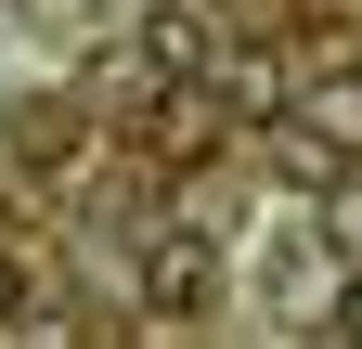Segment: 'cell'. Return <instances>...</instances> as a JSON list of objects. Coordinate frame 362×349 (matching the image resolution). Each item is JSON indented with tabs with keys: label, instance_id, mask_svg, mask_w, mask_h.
<instances>
[{
	"label": "cell",
	"instance_id": "1",
	"mask_svg": "<svg viewBox=\"0 0 362 349\" xmlns=\"http://www.w3.org/2000/svg\"><path fill=\"white\" fill-rule=\"evenodd\" d=\"M129 52H143L156 78H220V52H233V0H143Z\"/></svg>",
	"mask_w": 362,
	"mask_h": 349
},
{
	"label": "cell",
	"instance_id": "2",
	"mask_svg": "<svg viewBox=\"0 0 362 349\" xmlns=\"http://www.w3.org/2000/svg\"><path fill=\"white\" fill-rule=\"evenodd\" d=\"M220 285H233V272H220V246H207V233H168V246L143 259V311H156V324H207V311H220Z\"/></svg>",
	"mask_w": 362,
	"mask_h": 349
},
{
	"label": "cell",
	"instance_id": "3",
	"mask_svg": "<svg viewBox=\"0 0 362 349\" xmlns=\"http://www.w3.org/2000/svg\"><path fill=\"white\" fill-rule=\"evenodd\" d=\"M0 143H13L26 168H78V104H65V91H26V104H0Z\"/></svg>",
	"mask_w": 362,
	"mask_h": 349
},
{
	"label": "cell",
	"instance_id": "4",
	"mask_svg": "<svg viewBox=\"0 0 362 349\" xmlns=\"http://www.w3.org/2000/svg\"><path fill=\"white\" fill-rule=\"evenodd\" d=\"M298 117L324 129V143H349V155H362V65L337 52V65H324V78H310V91H298Z\"/></svg>",
	"mask_w": 362,
	"mask_h": 349
},
{
	"label": "cell",
	"instance_id": "5",
	"mask_svg": "<svg viewBox=\"0 0 362 349\" xmlns=\"http://www.w3.org/2000/svg\"><path fill=\"white\" fill-rule=\"evenodd\" d=\"M324 194H337V246H349V259H362V155H349V168H337V182H324Z\"/></svg>",
	"mask_w": 362,
	"mask_h": 349
},
{
	"label": "cell",
	"instance_id": "6",
	"mask_svg": "<svg viewBox=\"0 0 362 349\" xmlns=\"http://www.w3.org/2000/svg\"><path fill=\"white\" fill-rule=\"evenodd\" d=\"M324 336H362V259H349V285H337V311H324Z\"/></svg>",
	"mask_w": 362,
	"mask_h": 349
},
{
	"label": "cell",
	"instance_id": "7",
	"mask_svg": "<svg viewBox=\"0 0 362 349\" xmlns=\"http://www.w3.org/2000/svg\"><path fill=\"white\" fill-rule=\"evenodd\" d=\"M13 311H26V272H13V233H0V336H13Z\"/></svg>",
	"mask_w": 362,
	"mask_h": 349
}]
</instances>
